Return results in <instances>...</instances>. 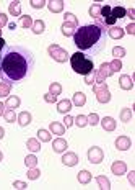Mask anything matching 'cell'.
Segmentation results:
<instances>
[{
  "label": "cell",
  "mask_w": 135,
  "mask_h": 190,
  "mask_svg": "<svg viewBox=\"0 0 135 190\" xmlns=\"http://www.w3.org/2000/svg\"><path fill=\"white\" fill-rule=\"evenodd\" d=\"M44 31V22H36L34 23V33H43Z\"/></svg>",
  "instance_id": "19"
},
{
  "label": "cell",
  "mask_w": 135,
  "mask_h": 190,
  "mask_svg": "<svg viewBox=\"0 0 135 190\" xmlns=\"http://www.w3.org/2000/svg\"><path fill=\"white\" fill-rule=\"evenodd\" d=\"M57 110L60 113H68L72 110V102H70V100H62V102H59Z\"/></svg>",
  "instance_id": "7"
},
{
  "label": "cell",
  "mask_w": 135,
  "mask_h": 190,
  "mask_svg": "<svg viewBox=\"0 0 135 190\" xmlns=\"http://www.w3.org/2000/svg\"><path fill=\"white\" fill-rule=\"evenodd\" d=\"M29 25H31V18H29V16H28V18L25 16V18L21 20V26H25V28H28Z\"/></svg>",
  "instance_id": "29"
},
{
  "label": "cell",
  "mask_w": 135,
  "mask_h": 190,
  "mask_svg": "<svg viewBox=\"0 0 135 190\" xmlns=\"http://www.w3.org/2000/svg\"><path fill=\"white\" fill-rule=\"evenodd\" d=\"M78 180L83 182V184H86V182L90 180V172H86V171L80 172V175H78Z\"/></svg>",
  "instance_id": "18"
},
{
  "label": "cell",
  "mask_w": 135,
  "mask_h": 190,
  "mask_svg": "<svg viewBox=\"0 0 135 190\" xmlns=\"http://www.w3.org/2000/svg\"><path fill=\"white\" fill-rule=\"evenodd\" d=\"M67 148V143H65L64 139H57V141H54V151L55 153H62V151Z\"/></svg>",
  "instance_id": "9"
},
{
  "label": "cell",
  "mask_w": 135,
  "mask_h": 190,
  "mask_svg": "<svg viewBox=\"0 0 135 190\" xmlns=\"http://www.w3.org/2000/svg\"><path fill=\"white\" fill-rule=\"evenodd\" d=\"M5 46H7V44H5V41H3L2 38H0V53H2V49H3Z\"/></svg>",
  "instance_id": "39"
},
{
  "label": "cell",
  "mask_w": 135,
  "mask_h": 190,
  "mask_svg": "<svg viewBox=\"0 0 135 190\" xmlns=\"http://www.w3.org/2000/svg\"><path fill=\"white\" fill-rule=\"evenodd\" d=\"M51 130L55 131V133H59V134H64V128H62L60 125H57V123H52V125H51Z\"/></svg>",
  "instance_id": "22"
},
{
  "label": "cell",
  "mask_w": 135,
  "mask_h": 190,
  "mask_svg": "<svg viewBox=\"0 0 135 190\" xmlns=\"http://www.w3.org/2000/svg\"><path fill=\"white\" fill-rule=\"evenodd\" d=\"M29 123H31V115H29V113H21V115H20V125H23V126H25V125H29Z\"/></svg>",
  "instance_id": "11"
},
{
  "label": "cell",
  "mask_w": 135,
  "mask_h": 190,
  "mask_svg": "<svg viewBox=\"0 0 135 190\" xmlns=\"http://www.w3.org/2000/svg\"><path fill=\"white\" fill-rule=\"evenodd\" d=\"M101 13H103V16H104V20H106V23H108V25L112 26L114 23H116V20L111 16V7H109V5L103 7V8H101Z\"/></svg>",
  "instance_id": "6"
},
{
  "label": "cell",
  "mask_w": 135,
  "mask_h": 190,
  "mask_svg": "<svg viewBox=\"0 0 135 190\" xmlns=\"http://www.w3.org/2000/svg\"><path fill=\"white\" fill-rule=\"evenodd\" d=\"M44 3L46 2H31V5H33L34 8H39V7H44Z\"/></svg>",
  "instance_id": "34"
},
{
  "label": "cell",
  "mask_w": 135,
  "mask_h": 190,
  "mask_svg": "<svg viewBox=\"0 0 135 190\" xmlns=\"http://www.w3.org/2000/svg\"><path fill=\"white\" fill-rule=\"evenodd\" d=\"M106 33L98 25H83L73 34V44L85 56H95L104 48Z\"/></svg>",
  "instance_id": "2"
},
{
  "label": "cell",
  "mask_w": 135,
  "mask_h": 190,
  "mask_svg": "<svg viewBox=\"0 0 135 190\" xmlns=\"http://www.w3.org/2000/svg\"><path fill=\"white\" fill-rule=\"evenodd\" d=\"M36 161H37V159L34 157V156L26 157V165H34V164H36Z\"/></svg>",
  "instance_id": "28"
},
{
  "label": "cell",
  "mask_w": 135,
  "mask_h": 190,
  "mask_svg": "<svg viewBox=\"0 0 135 190\" xmlns=\"http://www.w3.org/2000/svg\"><path fill=\"white\" fill-rule=\"evenodd\" d=\"M116 146H117V149L125 151V149H129V148H130V141L127 139V138H119V139L116 141Z\"/></svg>",
  "instance_id": "8"
},
{
  "label": "cell",
  "mask_w": 135,
  "mask_h": 190,
  "mask_svg": "<svg viewBox=\"0 0 135 190\" xmlns=\"http://www.w3.org/2000/svg\"><path fill=\"white\" fill-rule=\"evenodd\" d=\"M37 177V171H31L29 172V179H36Z\"/></svg>",
  "instance_id": "38"
},
{
  "label": "cell",
  "mask_w": 135,
  "mask_h": 190,
  "mask_svg": "<svg viewBox=\"0 0 135 190\" xmlns=\"http://www.w3.org/2000/svg\"><path fill=\"white\" fill-rule=\"evenodd\" d=\"M5 118H7V120H8V121H10V123H12V121H13V118H15V115H13V112H12V110H8V112H7V113H5Z\"/></svg>",
  "instance_id": "30"
},
{
  "label": "cell",
  "mask_w": 135,
  "mask_h": 190,
  "mask_svg": "<svg viewBox=\"0 0 135 190\" xmlns=\"http://www.w3.org/2000/svg\"><path fill=\"white\" fill-rule=\"evenodd\" d=\"M98 12H99L98 7H91V8H90V15H91V16H96V15H98Z\"/></svg>",
  "instance_id": "32"
},
{
  "label": "cell",
  "mask_w": 135,
  "mask_h": 190,
  "mask_svg": "<svg viewBox=\"0 0 135 190\" xmlns=\"http://www.w3.org/2000/svg\"><path fill=\"white\" fill-rule=\"evenodd\" d=\"M34 69V56L21 44H8L0 53V79L16 85L31 75Z\"/></svg>",
  "instance_id": "1"
},
{
  "label": "cell",
  "mask_w": 135,
  "mask_h": 190,
  "mask_svg": "<svg viewBox=\"0 0 135 190\" xmlns=\"http://www.w3.org/2000/svg\"><path fill=\"white\" fill-rule=\"evenodd\" d=\"M62 7H64V2H49V8L52 10V12H60Z\"/></svg>",
  "instance_id": "12"
},
{
  "label": "cell",
  "mask_w": 135,
  "mask_h": 190,
  "mask_svg": "<svg viewBox=\"0 0 135 190\" xmlns=\"http://www.w3.org/2000/svg\"><path fill=\"white\" fill-rule=\"evenodd\" d=\"M88 157H90V161H91V162H101V159H103L101 149H98V148H93V149H90Z\"/></svg>",
  "instance_id": "4"
},
{
  "label": "cell",
  "mask_w": 135,
  "mask_h": 190,
  "mask_svg": "<svg viewBox=\"0 0 135 190\" xmlns=\"http://www.w3.org/2000/svg\"><path fill=\"white\" fill-rule=\"evenodd\" d=\"M3 108H5V107H3L2 103H0V115H2V113H3Z\"/></svg>",
  "instance_id": "42"
},
{
  "label": "cell",
  "mask_w": 135,
  "mask_h": 190,
  "mask_svg": "<svg viewBox=\"0 0 135 190\" xmlns=\"http://www.w3.org/2000/svg\"><path fill=\"white\" fill-rule=\"evenodd\" d=\"M18 103H20V98H16V97H15V98L12 97V98L8 100V107H16Z\"/></svg>",
  "instance_id": "27"
},
{
  "label": "cell",
  "mask_w": 135,
  "mask_h": 190,
  "mask_svg": "<svg viewBox=\"0 0 135 190\" xmlns=\"http://www.w3.org/2000/svg\"><path fill=\"white\" fill-rule=\"evenodd\" d=\"M98 182H99V185H101V189H111V187H109V180H108V179H104V177H98Z\"/></svg>",
  "instance_id": "21"
},
{
  "label": "cell",
  "mask_w": 135,
  "mask_h": 190,
  "mask_svg": "<svg viewBox=\"0 0 135 190\" xmlns=\"http://www.w3.org/2000/svg\"><path fill=\"white\" fill-rule=\"evenodd\" d=\"M70 64H72V69L77 74H90L93 71V61L88 56H85L83 53H80V51L72 54Z\"/></svg>",
  "instance_id": "3"
},
{
  "label": "cell",
  "mask_w": 135,
  "mask_h": 190,
  "mask_svg": "<svg viewBox=\"0 0 135 190\" xmlns=\"http://www.w3.org/2000/svg\"><path fill=\"white\" fill-rule=\"evenodd\" d=\"M37 134H39V139H43V141H49L51 139L49 133H47V131H44V130H39V131H37Z\"/></svg>",
  "instance_id": "20"
},
{
  "label": "cell",
  "mask_w": 135,
  "mask_h": 190,
  "mask_svg": "<svg viewBox=\"0 0 135 190\" xmlns=\"http://www.w3.org/2000/svg\"><path fill=\"white\" fill-rule=\"evenodd\" d=\"M88 120H90V125H96V123H98V115H96V113H93V115H90L88 116Z\"/></svg>",
  "instance_id": "25"
},
{
  "label": "cell",
  "mask_w": 135,
  "mask_h": 190,
  "mask_svg": "<svg viewBox=\"0 0 135 190\" xmlns=\"http://www.w3.org/2000/svg\"><path fill=\"white\" fill-rule=\"evenodd\" d=\"M127 31H129L130 34H134V22H132V23H130V25H129V26H127Z\"/></svg>",
  "instance_id": "37"
},
{
  "label": "cell",
  "mask_w": 135,
  "mask_h": 190,
  "mask_svg": "<svg viewBox=\"0 0 135 190\" xmlns=\"http://www.w3.org/2000/svg\"><path fill=\"white\" fill-rule=\"evenodd\" d=\"M85 95L81 94V92H78V94H75V97H73V102L77 103V105H83V103H85Z\"/></svg>",
  "instance_id": "15"
},
{
  "label": "cell",
  "mask_w": 135,
  "mask_h": 190,
  "mask_svg": "<svg viewBox=\"0 0 135 190\" xmlns=\"http://www.w3.org/2000/svg\"><path fill=\"white\" fill-rule=\"evenodd\" d=\"M8 90H10V84H7V85H0V97L7 95V94H8Z\"/></svg>",
  "instance_id": "24"
},
{
  "label": "cell",
  "mask_w": 135,
  "mask_h": 190,
  "mask_svg": "<svg viewBox=\"0 0 135 190\" xmlns=\"http://www.w3.org/2000/svg\"><path fill=\"white\" fill-rule=\"evenodd\" d=\"M127 82H129V77H125V75H124V77H122V87L124 89H130V87H132V85L127 84Z\"/></svg>",
  "instance_id": "31"
},
{
  "label": "cell",
  "mask_w": 135,
  "mask_h": 190,
  "mask_svg": "<svg viewBox=\"0 0 135 190\" xmlns=\"http://www.w3.org/2000/svg\"><path fill=\"white\" fill-rule=\"evenodd\" d=\"M109 34H111V36H112V38H122L124 31H122V28H111Z\"/></svg>",
  "instance_id": "16"
},
{
  "label": "cell",
  "mask_w": 135,
  "mask_h": 190,
  "mask_svg": "<svg viewBox=\"0 0 135 190\" xmlns=\"http://www.w3.org/2000/svg\"><path fill=\"white\" fill-rule=\"evenodd\" d=\"M2 157H3V156H2V153H0V161H2Z\"/></svg>",
  "instance_id": "43"
},
{
  "label": "cell",
  "mask_w": 135,
  "mask_h": 190,
  "mask_svg": "<svg viewBox=\"0 0 135 190\" xmlns=\"http://www.w3.org/2000/svg\"><path fill=\"white\" fill-rule=\"evenodd\" d=\"M125 13H129V15H130V16H132V20H134V8H130V10H129V12H125Z\"/></svg>",
  "instance_id": "40"
},
{
  "label": "cell",
  "mask_w": 135,
  "mask_h": 190,
  "mask_svg": "<svg viewBox=\"0 0 135 190\" xmlns=\"http://www.w3.org/2000/svg\"><path fill=\"white\" fill-rule=\"evenodd\" d=\"M112 171H114V174L119 175V172L125 171V164H124V162H116V164L112 165Z\"/></svg>",
  "instance_id": "13"
},
{
  "label": "cell",
  "mask_w": 135,
  "mask_h": 190,
  "mask_svg": "<svg viewBox=\"0 0 135 190\" xmlns=\"http://www.w3.org/2000/svg\"><path fill=\"white\" fill-rule=\"evenodd\" d=\"M103 126H104V130L108 128V130H114V126H116V123H114V120L112 118H104L103 120Z\"/></svg>",
  "instance_id": "14"
},
{
  "label": "cell",
  "mask_w": 135,
  "mask_h": 190,
  "mask_svg": "<svg viewBox=\"0 0 135 190\" xmlns=\"http://www.w3.org/2000/svg\"><path fill=\"white\" fill-rule=\"evenodd\" d=\"M13 187H15V189H26V184H23V182H15Z\"/></svg>",
  "instance_id": "33"
},
{
  "label": "cell",
  "mask_w": 135,
  "mask_h": 190,
  "mask_svg": "<svg viewBox=\"0 0 135 190\" xmlns=\"http://www.w3.org/2000/svg\"><path fill=\"white\" fill-rule=\"evenodd\" d=\"M72 121H73V120H72L70 116H67V118L64 120V125H65V126H70V125H72Z\"/></svg>",
  "instance_id": "35"
},
{
  "label": "cell",
  "mask_w": 135,
  "mask_h": 190,
  "mask_svg": "<svg viewBox=\"0 0 135 190\" xmlns=\"http://www.w3.org/2000/svg\"><path fill=\"white\" fill-rule=\"evenodd\" d=\"M77 125L78 126H85L86 125V118H85V116H81V115L77 116Z\"/></svg>",
  "instance_id": "26"
},
{
  "label": "cell",
  "mask_w": 135,
  "mask_h": 190,
  "mask_svg": "<svg viewBox=\"0 0 135 190\" xmlns=\"http://www.w3.org/2000/svg\"><path fill=\"white\" fill-rule=\"evenodd\" d=\"M64 164H67V165H75L77 164V156L75 154H67V156H64Z\"/></svg>",
  "instance_id": "10"
},
{
  "label": "cell",
  "mask_w": 135,
  "mask_h": 190,
  "mask_svg": "<svg viewBox=\"0 0 135 190\" xmlns=\"http://www.w3.org/2000/svg\"><path fill=\"white\" fill-rule=\"evenodd\" d=\"M10 12H12L13 15H18L20 13V2H12V5H10Z\"/></svg>",
  "instance_id": "17"
},
{
  "label": "cell",
  "mask_w": 135,
  "mask_h": 190,
  "mask_svg": "<svg viewBox=\"0 0 135 190\" xmlns=\"http://www.w3.org/2000/svg\"><path fill=\"white\" fill-rule=\"evenodd\" d=\"M125 12L127 10L124 7H114V8H111V16L117 22V18H124L125 16Z\"/></svg>",
  "instance_id": "5"
},
{
  "label": "cell",
  "mask_w": 135,
  "mask_h": 190,
  "mask_svg": "<svg viewBox=\"0 0 135 190\" xmlns=\"http://www.w3.org/2000/svg\"><path fill=\"white\" fill-rule=\"evenodd\" d=\"M28 146H29L31 151H37V149H39V144H37L34 139H29V141H28Z\"/></svg>",
  "instance_id": "23"
},
{
  "label": "cell",
  "mask_w": 135,
  "mask_h": 190,
  "mask_svg": "<svg viewBox=\"0 0 135 190\" xmlns=\"http://www.w3.org/2000/svg\"><path fill=\"white\" fill-rule=\"evenodd\" d=\"M3 133H5V131H3V128H0V139L3 138Z\"/></svg>",
  "instance_id": "41"
},
{
  "label": "cell",
  "mask_w": 135,
  "mask_h": 190,
  "mask_svg": "<svg viewBox=\"0 0 135 190\" xmlns=\"http://www.w3.org/2000/svg\"><path fill=\"white\" fill-rule=\"evenodd\" d=\"M114 54H116V56H122V54H124V49H117V48H116V49H114Z\"/></svg>",
  "instance_id": "36"
}]
</instances>
